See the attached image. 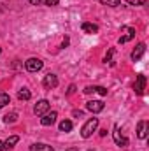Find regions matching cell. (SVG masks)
Returning <instances> with one entry per match:
<instances>
[{
    "instance_id": "cell-24",
    "label": "cell",
    "mask_w": 149,
    "mask_h": 151,
    "mask_svg": "<svg viewBox=\"0 0 149 151\" xmlns=\"http://www.w3.org/2000/svg\"><path fill=\"white\" fill-rule=\"evenodd\" d=\"M74 91H75V86H74V84H72V86L69 88V95H70V93H74Z\"/></svg>"
},
{
    "instance_id": "cell-14",
    "label": "cell",
    "mask_w": 149,
    "mask_h": 151,
    "mask_svg": "<svg viewBox=\"0 0 149 151\" xmlns=\"http://www.w3.org/2000/svg\"><path fill=\"white\" fill-rule=\"evenodd\" d=\"M30 151H53V146L49 144H44V142H37V144H32Z\"/></svg>"
},
{
    "instance_id": "cell-15",
    "label": "cell",
    "mask_w": 149,
    "mask_h": 151,
    "mask_svg": "<svg viewBox=\"0 0 149 151\" xmlns=\"http://www.w3.org/2000/svg\"><path fill=\"white\" fill-rule=\"evenodd\" d=\"M30 97H32V93H30V90H27V88H21V90L18 91V99H19V100H30Z\"/></svg>"
},
{
    "instance_id": "cell-19",
    "label": "cell",
    "mask_w": 149,
    "mask_h": 151,
    "mask_svg": "<svg viewBox=\"0 0 149 151\" xmlns=\"http://www.w3.org/2000/svg\"><path fill=\"white\" fill-rule=\"evenodd\" d=\"M102 5H107V7H117L121 0H100Z\"/></svg>"
},
{
    "instance_id": "cell-5",
    "label": "cell",
    "mask_w": 149,
    "mask_h": 151,
    "mask_svg": "<svg viewBox=\"0 0 149 151\" xmlns=\"http://www.w3.org/2000/svg\"><path fill=\"white\" fill-rule=\"evenodd\" d=\"M104 107H105V104H104L102 100H90V102L86 104V109H88L90 113H93V114L102 113V111H104Z\"/></svg>"
},
{
    "instance_id": "cell-8",
    "label": "cell",
    "mask_w": 149,
    "mask_h": 151,
    "mask_svg": "<svg viewBox=\"0 0 149 151\" xmlns=\"http://www.w3.org/2000/svg\"><path fill=\"white\" fill-rule=\"evenodd\" d=\"M47 111H49V102L46 99L39 100L37 104H35V107H34V113L37 114V116H42V114H46Z\"/></svg>"
},
{
    "instance_id": "cell-1",
    "label": "cell",
    "mask_w": 149,
    "mask_h": 151,
    "mask_svg": "<svg viewBox=\"0 0 149 151\" xmlns=\"http://www.w3.org/2000/svg\"><path fill=\"white\" fill-rule=\"evenodd\" d=\"M97 127H98V118H91V119H88V121L84 123V127L81 128V137H82V139L91 137L93 132L97 130Z\"/></svg>"
},
{
    "instance_id": "cell-18",
    "label": "cell",
    "mask_w": 149,
    "mask_h": 151,
    "mask_svg": "<svg viewBox=\"0 0 149 151\" xmlns=\"http://www.w3.org/2000/svg\"><path fill=\"white\" fill-rule=\"evenodd\" d=\"M9 102H11V97H9L7 93H0V109H2V107H5Z\"/></svg>"
},
{
    "instance_id": "cell-4",
    "label": "cell",
    "mask_w": 149,
    "mask_h": 151,
    "mask_svg": "<svg viewBox=\"0 0 149 151\" xmlns=\"http://www.w3.org/2000/svg\"><path fill=\"white\" fill-rule=\"evenodd\" d=\"M146 83H148L146 76L139 74L137 77H135V84H133V90H135V93H137V95H142V93H144V90H146Z\"/></svg>"
},
{
    "instance_id": "cell-7",
    "label": "cell",
    "mask_w": 149,
    "mask_h": 151,
    "mask_svg": "<svg viewBox=\"0 0 149 151\" xmlns=\"http://www.w3.org/2000/svg\"><path fill=\"white\" fill-rule=\"evenodd\" d=\"M56 118H58V114L54 113V111H51V113L42 114V118H40V123H42L44 127H51V125H54V123H56Z\"/></svg>"
},
{
    "instance_id": "cell-25",
    "label": "cell",
    "mask_w": 149,
    "mask_h": 151,
    "mask_svg": "<svg viewBox=\"0 0 149 151\" xmlns=\"http://www.w3.org/2000/svg\"><path fill=\"white\" fill-rule=\"evenodd\" d=\"M74 116H79V118H81V116H82V111H74Z\"/></svg>"
},
{
    "instance_id": "cell-11",
    "label": "cell",
    "mask_w": 149,
    "mask_h": 151,
    "mask_svg": "<svg viewBox=\"0 0 149 151\" xmlns=\"http://www.w3.org/2000/svg\"><path fill=\"white\" fill-rule=\"evenodd\" d=\"M114 142H116L117 146H121V148H126V146H128V139L119 134V128L114 130Z\"/></svg>"
},
{
    "instance_id": "cell-10",
    "label": "cell",
    "mask_w": 149,
    "mask_h": 151,
    "mask_svg": "<svg viewBox=\"0 0 149 151\" xmlns=\"http://www.w3.org/2000/svg\"><path fill=\"white\" fill-rule=\"evenodd\" d=\"M144 53H146V44H144V42H140V44H139V46H137V47L132 51V60H133V62L140 60Z\"/></svg>"
},
{
    "instance_id": "cell-17",
    "label": "cell",
    "mask_w": 149,
    "mask_h": 151,
    "mask_svg": "<svg viewBox=\"0 0 149 151\" xmlns=\"http://www.w3.org/2000/svg\"><path fill=\"white\" fill-rule=\"evenodd\" d=\"M18 121V113H11L4 116V123H16Z\"/></svg>"
},
{
    "instance_id": "cell-3",
    "label": "cell",
    "mask_w": 149,
    "mask_h": 151,
    "mask_svg": "<svg viewBox=\"0 0 149 151\" xmlns=\"http://www.w3.org/2000/svg\"><path fill=\"white\" fill-rule=\"evenodd\" d=\"M42 60H39V58H28L27 62H25V67H27V70L28 72H37L42 69Z\"/></svg>"
},
{
    "instance_id": "cell-21",
    "label": "cell",
    "mask_w": 149,
    "mask_h": 151,
    "mask_svg": "<svg viewBox=\"0 0 149 151\" xmlns=\"http://www.w3.org/2000/svg\"><path fill=\"white\" fill-rule=\"evenodd\" d=\"M126 2H128L130 5H144L148 0H126Z\"/></svg>"
},
{
    "instance_id": "cell-16",
    "label": "cell",
    "mask_w": 149,
    "mask_h": 151,
    "mask_svg": "<svg viewBox=\"0 0 149 151\" xmlns=\"http://www.w3.org/2000/svg\"><path fill=\"white\" fill-rule=\"evenodd\" d=\"M72 127H74V125H72L70 119H63V121L60 123V132H70Z\"/></svg>"
},
{
    "instance_id": "cell-6",
    "label": "cell",
    "mask_w": 149,
    "mask_h": 151,
    "mask_svg": "<svg viewBox=\"0 0 149 151\" xmlns=\"http://www.w3.org/2000/svg\"><path fill=\"white\" fill-rule=\"evenodd\" d=\"M42 84H44V88H47V90L56 88V86H58V77L54 74H46L44 79H42Z\"/></svg>"
},
{
    "instance_id": "cell-23",
    "label": "cell",
    "mask_w": 149,
    "mask_h": 151,
    "mask_svg": "<svg viewBox=\"0 0 149 151\" xmlns=\"http://www.w3.org/2000/svg\"><path fill=\"white\" fill-rule=\"evenodd\" d=\"M28 2H30L32 5H39V4H40V2H44V0H28Z\"/></svg>"
},
{
    "instance_id": "cell-22",
    "label": "cell",
    "mask_w": 149,
    "mask_h": 151,
    "mask_svg": "<svg viewBox=\"0 0 149 151\" xmlns=\"http://www.w3.org/2000/svg\"><path fill=\"white\" fill-rule=\"evenodd\" d=\"M44 4H46V5H49V7H53V5H58V4H60V0H44Z\"/></svg>"
},
{
    "instance_id": "cell-26",
    "label": "cell",
    "mask_w": 149,
    "mask_h": 151,
    "mask_svg": "<svg viewBox=\"0 0 149 151\" xmlns=\"http://www.w3.org/2000/svg\"><path fill=\"white\" fill-rule=\"evenodd\" d=\"M0 151H4V142L0 141Z\"/></svg>"
},
{
    "instance_id": "cell-13",
    "label": "cell",
    "mask_w": 149,
    "mask_h": 151,
    "mask_svg": "<svg viewBox=\"0 0 149 151\" xmlns=\"http://www.w3.org/2000/svg\"><path fill=\"white\" fill-rule=\"evenodd\" d=\"M18 141H19V137H18V135H11V137L4 142V150H5V151L12 150V148H14V144H18Z\"/></svg>"
},
{
    "instance_id": "cell-20",
    "label": "cell",
    "mask_w": 149,
    "mask_h": 151,
    "mask_svg": "<svg viewBox=\"0 0 149 151\" xmlns=\"http://www.w3.org/2000/svg\"><path fill=\"white\" fill-rule=\"evenodd\" d=\"M95 91H97L98 95H102V97H105V95H107V90H105L104 86H95Z\"/></svg>"
},
{
    "instance_id": "cell-12",
    "label": "cell",
    "mask_w": 149,
    "mask_h": 151,
    "mask_svg": "<svg viewBox=\"0 0 149 151\" xmlns=\"http://www.w3.org/2000/svg\"><path fill=\"white\" fill-rule=\"evenodd\" d=\"M82 32H86V34H97L98 32V25H95V23H82Z\"/></svg>"
},
{
    "instance_id": "cell-2",
    "label": "cell",
    "mask_w": 149,
    "mask_h": 151,
    "mask_svg": "<svg viewBox=\"0 0 149 151\" xmlns=\"http://www.w3.org/2000/svg\"><path fill=\"white\" fill-rule=\"evenodd\" d=\"M121 34L123 35L119 37V44H125V42L135 39V28H132V27H121Z\"/></svg>"
},
{
    "instance_id": "cell-9",
    "label": "cell",
    "mask_w": 149,
    "mask_h": 151,
    "mask_svg": "<svg viewBox=\"0 0 149 151\" xmlns=\"http://www.w3.org/2000/svg\"><path fill=\"white\" fill-rule=\"evenodd\" d=\"M148 121L146 119H142V121H139V125H137V137L139 139H146L148 137Z\"/></svg>"
}]
</instances>
